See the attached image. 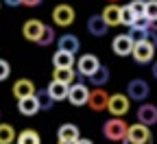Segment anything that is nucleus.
Instances as JSON below:
<instances>
[{"mask_svg": "<svg viewBox=\"0 0 157 144\" xmlns=\"http://www.w3.org/2000/svg\"><path fill=\"white\" fill-rule=\"evenodd\" d=\"M127 131H129V125L120 118H111L103 125V135L111 142H122L127 138Z\"/></svg>", "mask_w": 157, "mask_h": 144, "instance_id": "1", "label": "nucleus"}, {"mask_svg": "<svg viewBox=\"0 0 157 144\" xmlns=\"http://www.w3.org/2000/svg\"><path fill=\"white\" fill-rule=\"evenodd\" d=\"M124 140H129V142H133V144H153V135H151V129L148 127H144V125H131L129 127V131H127V138Z\"/></svg>", "mask_w": 157, "mask_h": 144, "instance_id": "2", "label": "nucleus"}, {"mask_svg": "<svg viewBox=\"0 0 157 144\" xmlns=\"http://www.w3.org/2000/svg\"><path fill=\"white\" fill-rule=\"evenodd\" d=\"M131 55H133V59L137 61V64H148V61L153 59V55H155V46H153L151 39H144V42H135Z\"/></svg>", "mask_w": 157, "mask_h": 144, "instance_id": "3", "label": "nucleus"}, {"mask_svg": "<svg viewBox=\"0 0 157 144\" xmlns=\"http://www.w3.org/2000/svg\"><path fill=\"white\" fill-rule=\"evenodd\" d=\"M127 92H129V98L142 103V100L148 98V92H151V90H148V83H146L144 79H133V81H129Z\"/></svg>", "mask_w": 157, "mask_h": 144, "instance_id": "4", "label": "nucleus"}, {"mask_svg": "<svg viewBox=\"0 0 157 144\" xmlns=\"http://www.w3.org/2000/svg\"><path fill=\"white\" fill-rule=\"evenodd\" d=\"M52 20L57 26H70L74 22V9L70 5H57L52 9Z\"/></svg>", "mask_w": 157, "mask_h": 144, "instance_id": "5", "label": "nucleus"}, {"mask_svg": "<svg viewBox=\"0 0 157 144\" xmlns=\"http://www.w3.org/2000/svg\"><path fill=\"white\" fill-rule=\"evenodd\" d=\"M107 109L113 114V118L124 116V114L129 111V96H124V94H111V96H109Z\"/></svg>", "mask_w": 157, "mask_h": 144, "instance_id": "6", "label": "nucleus"}, {"mask_svg": "<svg viewBox=\"0 0 157 144\" xmlns=\"http://www.w3.org/2000/svg\"><path fill=\"white\" fill-rule=\"evenodd\" d=\"M87 98H90V90L87 85L83 83H74L68 92V100L72 103L74 107H81V105H87Z\"/></svg>", "mask_w": 157, "mask_h": 144, "instance_id": "7", "label": "nucleus"}, {"mask_svg": "<svg viewBox=\"0 0 157 144\" xmlns=\"http://www.w3.org/2000/svg\"><path fill=\"white\" fill-rule=\"evenodd\" d=\"M87 105H90L94 111H103V109H107V105H109V94H107L103 88L92 90V92H90V98H87Z\"/></svg>", "mask_w": 157, "mask_h": 144, "instance_id": "8", "label": "nucleus"}, {"mask_svg": "<svg viewBox=\"0 0 157 144\" xmlns=\"http://www.w3.org/2000/svg\"><path fill=\"white\" fill-rule=\"evenodd\" d=\"M76 68H78V72H81L83 76H92L98 68H101V61H98V57L96 55H83L81 59L76 61Z\"/></svg>", "mask_w": 157, "mask_h": 144, "instance_id": "9", "label": "nucleus"}, {"mask_svg": "<svg viewBox=\"0 0 157 144\" xmlns=\"http://www.w3.org/2000/svg\"><path fill=\"white\" fill-rule=\"evenodd\" d=\"M133 46H135V42H133L129 35H116L113 42H111V48H113V53H116L118 57L131 55V53H133Z\"/></svg>", "mask_w": 157, "mask_h": 144, "instance_id": "10", "label": "nucleus"}, {"mask_svg": "<svg viewBox=\"0 0 157 144\" xmlns=\"http://www.w3.org/2000/svg\"><path fill=\"white\" fill-rule=\"evenodd\" d=\"M137 120H140V125L144 127H151L157 122V107L153 103H144V105L137 107Z\"/></svg>", "mask_w": 157, "mask_h": 144, "instance_id": "11", "label": "nucleus"}, {"mask_svg": "<svg viewBox=\"0 0 157 144\" xmlns=\"http://www.w3.org/2000/svg\"><path fill=\"white\" fill-rule=\"evenodd\" d=\"M13 96L17 100L22 98H29V96H35V83L31 79H17L13 83Z\"/></svg>", "mask_w": 157, "mask_h": 144, "instance_id": "12", "label": "nucleus"}, {"mask_svg": "<svg viewBox=\"0 0 157 144\" xmlns=\"http://www.w3.org/2000/svg\"><path fill=\"white\" fill-rule=\"evenodd\" d=\"M44 29H46V24H42L39 20H29V22H24V26H22V35L29 39V42H37V39L42 37Z\"/></svg>", "mask_w": 157, "mask_h": 144, "instance_id": "13", "label": "nucleus"}, {"mask_svg": "<svg viewBox=\"0 0 157 144\" xmlns=\"http://www.w3.org/2000/svg\"><path fill=\"white\" fill-rule=\"evenodd\" d=\"M57 46H59V50H61V53H70V55H74V53H78V48H81V42L76 39V35L66 33V35L59 37Z\"/></svg>", "mask_w": 157, "mask_h": 144, "instance_id": "14", "label": "nucleus"}, {"mask_svg": "<svg viewBox=\"0 0 157 144\" xmlns=\"http://www.w3.org/2000/svg\"><path fill=\"white\" fill-rule=\"evenodd\" d=\"M107 22L103 20V15H90V20H87V31H90V35H94V37H103V35H107Z\"/></svg>", "mask_w": 157, "mask_h": 144, "instance_id": "15", "label": "nucleus"}, {"mask_svg": "<svg viewBox=\"0 0 157 144\" xmlns=\"http://www.w3.org/2000/svg\"><path fill=\"white\" fill-rule=\"evenodd\" d=\"M48 96L57 103V100H66L68 98V92H70V85H63V83H57V81H50V85L46 88Z\"/></svg>", "mask_w": 157, "mask_h": 144, "instance_id": "16", "label": "nucleus"}, {"mask_svg": "<svg viewBox=\"0 0 157 144\" xmlns=\"http://www.w3.org/2000/svg\"><path fill=\"white\" fill-rule=\"evenodd\" d=\"M57 140H66V142H78L81 140V133H78L76 125H61L57 131Z\"/></svg>", "mask_w": 157, "mask_h": 144, "instance_id": "17", "label": "nucleus"}, {"mask_svg": "<svg viewBox=\"0 0 157 144\" xmlns=\"http://www.w3.org/2000/svg\"><path fill=\"white\" fill-rule=\"evenodd\" d=\"M17 109L22 116H35L39 111V103L35 96H29V98H22V100H17Z\"/></svg>", "mask_w": 157, "mask_h": 144, "instance_id": "18", "label": "nucleus"}, {"mask_svg": "<svg viewBox=\"0 0 157 144\" xmlns=\"http://www.w3.org/2000/svg\"><path fill=\"white\" fill-rule=\"evenodd\" d=\"M101 15L107 22V26H118V24H120V7H118V5H107Z\"/></svg>", "mask_w": 157, "mask_h": 144, "instance_id": "19", "label": "nucleus"}, {"mask_svg": "<svg viewBox=\"0 0 157 144\" xmlns=\"http://www.w3.org/2000/svg\"><path fill=\"white\" fill-rule=\"evenodd\" d=\"M52 66H55V70H59V68H72L74 66V55L57 50L52 55Z\"/></svg>", "mask_w": 157, "mask_h": 144, "instance_id": "20", "label": "nucleus"}, {"mask_svg": "<svg viewBox=\"0 0 157 144\" xmlns=\"http://www.w3.org/2000/svg\"><path fill=\"white\" fill-rule=\"evenodd\" d=\"M52 81H57V83H63V85H72V81H74V70H72V68L52 70Z\"/></svg>", "mask_w": 157, "mask_h": 144, "instance_id": "21", "label": "nucleus"}, {"mask_svg": "<svg viewBox=\"0 0 157 144\" xmlns=\"http://www.w3.org/2000/svg\"><path fill=\"white\" fill-rule=\"evenodd\" d=\"M107 81H109V70L105 68V66H101L92 76H90V83L94 85V88H103V85H107Z\"/></svg>", "mask_w": 157, "mask_h": 144, "instance_id": "22", "label": "nucleus"}, {"mask_svg": "<svg viewBox=\"0 0 157 144\" xmlns=\"http://www.w3.org/2000/svg\"><path fill=\"white\" fill-rule=\"evenodd\" d=\"M17 144H42V140H39L37 131L24 129V131H20V135H17Z\"/></svg>", "mask_w": 157, "mask_h": 144, "instance_id": "23", "label": "nucleus"}, {"mask_svg": "<svg viewBox=\"0 0 157 144\" xmlns=\"http://www.w3.org/2000/svg\"><path fill=\"white\" fill-rule=\"evenodd\" d=\"M35 98H37V103H39V111H48V109L55 105V100L48 96V92H46V90L35 92Z\"/></svg>", "mask_w": 157, "mask_h": 144, "instance_id": "24", "label": "nucleus"}, {"mask_svg": "<svg viewBox=\"0 0 157 144\" xmlns=\"http://www.w3.org/2000/svg\"><path fill=\"white\" fill-rule=\"evenodd\" d=\"M13 140H17L15 129L11 125H0V144H13Z\"/></svg>", "mask_w": 157, "mask_h": 144, "instance_id": "25", "label": "nucleus"}, {"mask_svg": "<svg viewBox=\"0 0 157 144\" xmlns=\"http://www.w3.org/2000/svg\"><path fill=\"white\" fill-rule=\"evenodd\" d=\"M133 22H135V13L131 11V7H129V5L120 7V24H124V26H133Z\"/></svg>", "mask_w": 157, "mask_h": 144, "instance_id": "26", "label": "nucleus"}, {"mask_svg": "<svg viewBox=\"0 0 157 144\" xmlns=\"http://www.w3.org/2000/svg\"><path fill=\"white\" fill-rule=\"evenodd\" d=\"M144 18L148 20V22H157V0H148V2H146Z\"/></svg>", "mask_w": 157, "mask_h": 144, "instance_id": "27", "label": "nucleus"}, {"mask_svg": "<svg viewBox=\"0 0 157 144\" xmlns=\"http://www.w3.org/2000/svg\"><path fill=\"white\" fill-rule=\"evenodd\" d=\"M52 42H55V29L46 26V29H44V33H42V37L37 39V44H39V46H50Z\"/></svg>", "mask_w": 157, "mask_h": 144, "instance_id": "28", "label": "nucleus"}, {"mask_svg": "<svg viewBox=\"0 0 157 144\" xmlns=\"http://www.w3.org/2000/svg\"><path fill=\"white\" fill-rule=\"evenodd\" d=\"M131 39H133V42H144V39H148V31H144V29H131L129 33H127Z\"/></svg>", "mask_w": 157, "mask_h": 144, "instance_id": "29", "label": "nucleus"}, {"mask_svg": "<svg viewBox=\"0 0 157 144\" xmlns=\"http://www.w3.org/2000/svg\"><path fill=\"white\" fill-rule=\"evenodd\" d=\"M131 11L135 13V18H142L144 15V9H146V2H140V0H133V2L129 5Z\"/></svg>", "mask_w": 157, "mask_h": 144, "instance_id": "30", "label": "nucleus"}, {"mask_svg": "<svg viewBox=\"0 0 157 144\" xmlns=\"http://www.w3.org/2000/svg\"><path fill=\"white\" fill-rule=\"evenodd\" d=\"M9 74H11V66H9V61H7V59H0V81L9 79Z\"/></svg>", "mask_w": 157, "mask_h": 144, "instance_id": "31", "label": "nucleus"}, {"mask_svg": "<svg viewBox=\"0 0 157 144\" xmlns=\"http://www.w3.org/2000/svg\"><path fill=\"white\" fill-rule=\"evenodd\" d=\"M131 29H144V31H148L151 29V22L142 15V18H135V22H133V26Z\"/></svg>", "mask_w": 157, "mask_h": 144, "instance_id": "32", "label": "nucleus"}, {"mask_svg": "<svg viewBox=\"0 0 157 144\" xmlns=\"http://www.w3.org/2000/svg\"><path fill=\"white\" fill-rule=\"evenodd\" d=\"M22 5L24 7H37V5H42V0H22Z\"/></svg>", "mask_w": 157, "mask_h": 144, "instance_id": "33", "label": "nucleus"}, {"mask_svg": "<svg viewBox=\"0 0 157 144\" xmlns=\"http://www.w3.org/2000/svg\"><path fill=\"white\" fill-rule=\"evenodd\" d=\"M5 5H9V7H20L22 5V0H2Z\"/></svg>", "mask_w": 157, "mask_h": 144, "instance_id": "34", "label": "nucleus"}, {"mask_svg": "<svg viewBox=\"0 0 157 144\" xmlns=\"http://www.w3.org/2000/svg\"><path fill=\"white\" fill-rule=\"evenodd\" d=\"M76 144H92V140H85V138H83V140H78Z\"/></svg>", "mask_w": 157, "mask_h": 144, "instance_id": "35", "label": "nucleus"}, {"mask_svg": "<svg viewBox=\"0 0 157 144\" xmlns=\"http://www.w3.org/2000/svg\"><path fill=\"white\" fill-rule=\"evenodd\" d=\"M57 144H76V142H66V140H57Z\"/></svg>", "mask_w": 157, "mask_h": 144, "instance_id": "36", "label": "nucleus"}, {"mask_svg": "<svg viewBox=\"0 0 157 144\" xmlns=\"http://www.w3.org/2000/svg\"><path fill=\"white\" fill-rule=\"evenodd\" d=\"M153 76H155V79H157V64H155V66H153Z\"/></svg>", "mask_w": 157, "mask_h": 144, "instance_id": "37", "label": "nucleus"}, {"mask_svg": "<svg viewBox=\"0 0 157 144\" xmlns=\"http://www.w3.org/2000/svg\"><path fill=\"white\" fill-rule=\"evenodd\" d=\"M122 144H133V142H129V140H122Z\"/></svg>", "mask_w": 157, "mask_h": 144, "instance_id": "38", "label": "nucleus"}, {"mask_svg": "<svg viewBox=\"0 0 157 144\" xmlns=\"http://www.w3.org/2000/svg\"><path fill=\"white\" fill-rule=\"evenodd\" d=\"M116 2H118V0H109V5H116Z\"/></svg>", "mask_w": 157, "mask_h": 144, "instance_id": "39", "label": "nucleus"}, {"mask_svg": "<svg viewBox=\"0 0 157 144\" xmlns=\"http://www.w3.org/2000/svg\"><path fill=\"white\" fill-rule=\"evenodd\" d=\"M140 2H148V0H140Z\"/></svg>", "mask_w": 157, "mask_h": 144, "instance_id": "40", "label": "nucleus"}, {"mask_svg": "<svg viewBox=\"0 0 157 144\" xmlns=\"http://www.w3.org/2000/svg\"><path fill=\"white\" fill-rule=\"evenodd\" d=\"M0 7H2V0H0Z\"/></svg>", "mask_w": 157, "mask_h": 144, "instance_id": "41", "label": "nucleus"}]
</instances>
